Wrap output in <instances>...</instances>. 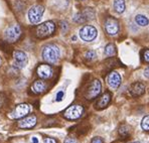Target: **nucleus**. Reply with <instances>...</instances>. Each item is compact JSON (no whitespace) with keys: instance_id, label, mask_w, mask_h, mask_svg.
Returning <instances> with one entry per match:
<instances>
[{"instance_id":"29","label":"nucleus","mask_w":149,"mask_h":143,"mask_svg":"<svg viewBox=\"0 0 149 143\" xmlns=\"http://www.w3.org/2000/svg\"><path fill=\"white\" fill-rule=\"evenodd\" d=\"M91 143H103V139L101 137H95L93 138Z\"/></svg>"},{"instance_id":"33","label":"nucleus","mask_w":149,"mask_h":143,"mask_svg":"<svg viewBox=\"0 0 149 143\" xmlns=\"http://www.w3.org/2000/svg\"><path fill=\"white\" fill-rule=\"evenodd\" d=\"M2 140V135H0V141Z\"/></svg>"},{"instance_id":"9","label":"nucleus","mask_w":149,"mask_h":143,"mask_svg":"<svg viewBox=\"0 0 149 143\" xmlns=\"http://www.w3.org/2000/svg\"><path fill=\"white\" fill-rule=\"evenodd\" d=\"M94 16H95V12H94L93 9L91 8H86L83 11L77 13L74 17V21L77 23H84L88 20H92L94 19Z\"/></svg>"},{"instance_id":"8","label":"nucleus","mask_w":149,"mask_h":143,"mask_svg":"<svg viewBox=\"0 0 149 143\" xmlns=\"http://www.w3.org/2000/svg\"><path fill=\"white\" fill-rule=\"evenodd\" d=\"M43 11H45V8L40 5H34L28 11V18L29 21L33 24H36L40 21L41 17H42Z\"/></svg>"},{"instance_id":"24","label":"nucleus","mask_w":149,"mask_h":143,"mask_svg":"<svg viewBox=\"0 0 149 143\" xmlns=\"http://www.w3.org/2000/svg\"><path fill=\"white\" fill-rule=\"evenodd\" d=\"M142 58H143V61L145 63H149V50H145L142 54Z\"/></svg>"},{"instance_id":"6","label":"nucleus","mask_w":149,"mask_h":143,"mask_svg":"<svg viewBox=\"0 0 149 143\" xmlns=\"http://www.w3.org/2000/svg\"><path fill=\"white\" fill-rule=\"evenodd\" d=\"M29 113V106L27 104H19L8 114L10 119H20Z\"/></svg>"},{"instance_id":"19","label":"nucleus","mask_w":149,"mask_h":143,"mask_svg":"<svg viewBox=\"0 0 149 143\" xmlns=\"http://www.w3.org/2000/svg\"><path fill=\"white\" fill-rule=\"evenodd\" d=\"M135 21H136V23L140 26H146V25H148V23H149V19L145 15H142V14L136 15Z\"/></svg>"},{"instance_id":"1","label":"nucleus","mask_w":149,"mask_h":143,"mask_svg":"<svg viewBox=\"0 0 149 143\" xmlns=\"http://www.w3.org/2000/svg\"><path fill=\"white\" fill-rule=\"evenodd\" d=\"M42 58L49 63H56L60 59V50L56 45H47L42 50Z\"/></svg>"},{"instance_id":"7","label":"nucleus","mask_w":149,"mask_h":143,"mask_svg":"<svg viewBox=\"0 0 149 143\" xmlns=\"http://www.w3.org/2000/svg\"><path fill=\"white\" fill-rule=\"evenodd\" d=\"M97 29L93 25H85L81 28L80 36L84 41H92L97 36Z\"/></svg>"},{"instance_id":"5","label":"nucleus","mask_w":149,"mask_h":143,"mask_svg":"<svg viewBox=\"0 0 149 143\" xmlns=\"http://www.w3.org/2000/svg\"><path fill=\"white\" fill-rule=\"evenodd\" d=\"M101 90H102V84L99 80H94L91 83V85L88 88L85 97H86L87 100H93L96 97H98L101 93Z\"/></svg>"},{"instance_id":"15","label":"nucleus","mask_w":149,"mask_h":143,"mask_svg":"<svg viewBox=\"0 0 149 143\" xmlns=\"http://www.w3.org/2000/svg\"><path fill=\"white\" fill-rule=\"evenodd\" d=\"M129 92H130L131 96H133V97L142 96L145 93V86L141 82H136L131 85L130 89H129Z\"/></svg>"},{"instance_id":"16","label":"nucleus","mask_w":149,"mask_h":143,"mask_svg":"<svg viewBox=\"0 0 149 143\" xmlns=\"http://www.w3.org/2000/svg\"><path fill=\"white\" fill-rule=\"evenodd\" d=\"M110 102H111V94L109 92H106L97 101V103H96V109L98 110L105 109V108L110 104Z\"/></svg>"},{"instance_id":"32","label":"nucleus","mask_w":149,"mask_h":143,"mask_svg":"<svg viewBox=\"0 0 149 143\" xmlns=\"http://www.w3.org/2000/svg\"><path fill=\"white\" fill-rule=\"evenodd\" d=\"M32 142H33V143H38V140H37L36 137H33V138H32Z\"/></svg>"},{"instance_id":"23","label":"nucleus","mask_w":149,"mask_h":143,"mask_svg":"<svg viewBox=\"0 0 149 143\" xmlns=\"http://www.w3.org/2000/svg\"><path fill=\"white\" fill-rule=\"evenodd\" d=\"M141 127L144 131H149V115L143 118L141 122Z\"/></svg>"},{"instance_id":"26","label":"nucleus","mask_w":149,"mask_h":143,"mask_svg":"<svg viewBox=\"0 0 149 143\" xmlns=\"http://www.w3.org/2000/svg\"><path fill=\"white\" fill-rule=\"evenodd\" d=\"M65 143H78V140L74 137H68L65 139Z\"/></svg>"},{"instance_id":"31","label":"nucleus","mask_w":149,"mask_h":143,"mask_svg":"<svg viewBox=\"0 0 149 143\" xmlns=\"http://www.w3.org/2000/svg\"><path fill=\"white\" fill-rule=\"evenodd\" d=\"M144 76H145L147 79H149V67L146 68L145 71H144Z\"/></svg>"},{"instance_id":"14","label":"nucleus","mask_w":149,"mask_h":143,"mask_svg":"<svg viewBox=\"0 0 149 143\" xmlns=\"http://www.w3.org/2000/svg\"><path fill=\"white\" fill-rule=\"evenodd\" d=\"M36 117L34 115L27 116L18 122V127L21 129H30L36 125Z\"/></svg>"},{"instance_id":"25","label":"nucleus","mask_w":149,"mask_h":143,"mask_svg":"<svg viewBox=\"0 0 149 143\" xmlns=\"http://www.w3.org/2000/svg\"><path fill=\"white\" fill-rule=\"evenodd\" d=\"M5 103H6V96L4 94L0 93V109L5 105Z\"/></svg>"},{"instance_id":"34","label":"nucleus","mask_w":149,"mask_h":143,"mask_svg":"<svg viewBox=\"0 0 149 143\" xmlns=\"http://www.w3.org/2000/svg\"><path fill=\"white\" fill-rule=\"evenodd\" d=\"M131 143H140V142H138V141H135V142H131Z\"/></svg>"},{"instance_id":"18","label":"nucleus","mask_w":149,"mask_h":143,"mask_svg":"<svg viewBox=\"0 0 149 143\" xmlns=\"http://www.w3.org/2000/svg\"><path fill=\"white\" fill-rule=\"evenodd\" d=\"M125 1L124 0H114V9L118 13H123L125 11Z\"/></svg>"},{"instance_id":"22","label":"nucleus","mask_w":149,"mask_h":143,"mask_svg":"<svg viewBox=\"0 0 149 143\" xmlns=\"http://www.w3.org/2000/svg\"><path fill=\"white\" fill-rule=\"evenodd\" d=\"M85 58H86L87 61H91L97 58V54H96V52H94V50H89V52H87L86 54H85Z\"/></svg>"},{"instance_id":"27","label":"nucleus","mask_w":149,"mask_h":143,"mask_svg":"<svg viewBox=\"0 0 149 143\" xmlns=\"http://www.w3.org/2000/svg\"><path fill=\"white\" fill-rule=\"evenodd\" d=\"M43 142L45 143H58V141H56L54 138H50V137H47L43 139Z\"/></svg>"},{"instance_id":"28","label":"nucleus","mask_w":149,"mask_h":143,"mask_svg":"<svg viewBox=\"0 0 149 143\" xmlns=\"http://www.w3.org/2000/svg\"><path fill=\"white\" fill-rule=\"evenodd\" d=\"M63 91L58 92V95H56V100L58 101V102H60V101L63 100Z\"/></svg>"},{"instance_id":"21","label":"nucleus","mask_w":149,"mask_h":143,"mask_svg":"<svg viewBox=\"0 0 149 143\" xmlns=\"http://www.w3.org/2000/svg\"><path fill=\"white\" fill-rule=\"evenodd\" d=\"M105 54L107 57H113L116 54V47L113 43H109L105 47Z\"/></svg>"},{"instance_id":"13","label":"nucleus","mask_w":149,"mask_h":143,"mask_svg":"<svg viewBox=\"0 0 149 143\" xmlns=\"http://www.w3.org/2000/svg\"><path fill=\"white\" fill-rule=\"evenodd\" d=\"M36 73H37V76H38L39 78L49 79L50 77L52 76L54 71H52V68L50 67V66L43 63V65L38 66V68H37V70H36Z\"/></svg>"},{"instance_id":"35","label":"nucleus","mask_w":149,"mask_h":143,"mask_svg":"<svg viewBox=\"0 0 149 143\" xmlns=\"http://www.w3.org/2000/svg\"><path fill=\"white\" fill-rule=\"evenodd\" d=\"M0 66H1V60H0Z\"/></svg>"},{"instance_id":"2","label":"nucleus","mask_w":149,"mask_h":143,"mask_svg":"<svg viewBox=\"0 0 149 143\" xmlns=\"http://www.w3.org/2000/svg\"><path fill=\"white\" fill-rule=\"evenodd\" d=\"M54 30H56V24L52 21H47L37 26L36 29V36L38 38H47L54 34Z\"/></svg>"},{"instance_id":"30","label":"nucleus","mask_w":149,"mask_h":143,"mask_svg":"<svg viewBox=\"0 0 149 143\" xmlns=\"http://www.w3.org/2000/svg\"><path fill=\"white\" fill-rule=\"evenodd\" d=\"M61 24H62L63 31H65V30H67V28H68V26H67V22H63V21H62V22H61Z\"/></svg>"},{"instance_id":"10","label":"nucleus","mask_w":149,"mask_h":143,"mask_svg":"<svg viewBox=\"0 0 149 143\" xmlns=\"http://www.w3.org/2000/svg\"><path fill=\"white\" fill-rule=\"evenodd\" d=\"M13 60H14V67L18 70H21L27 63V54L21 50H15L13 52Z\"/></svg>"},{"instance_id":"3","label":"nucleus","mask_w":149,"mask_h":143,"mask_svg":"<svg viewBox=\"0 0 149 143\" xmlns=\"http://www.w3.org/2000/svg\"><path fill=\"white\" fill-rule=\"evenodd\" d=\"M21 33H22V31H21L20 26L18 24H13V25L6 28V30L4 31V39L8 43H15L21 36Z\"/></svg>"},{"instance_id":"11","label":"nucleus","mask_w":149,"mask_h":143,"mask_svg":"<svg viewBox=\"0 0 149 143\" xmlns=\"http://www.w3.org/2000/svg\"><path fill=\"white\" fill-rule=\"evenodd\" d=\"M105 29L109 36H116L119 31V23L115 18L109 17L105 21Z\"/></svg>"},{"instance_id":"12","label":"nucleus","mask_w":149,"mask_h":143,"mask_svg":"<svg viewBox=\"0 0 149 143\" xmlns=\"http://www.w3.org/2000/svg\"><path fill=\"white\" fill-rule=\"evenodd\" d=\"M107 83H108L109 87L112 89L116 90L120 87L121 85V76L119 75V73L117 72H111L108 75V78H107Z\"/></svg>"},{"instance_id":"4","label":"nucleus","mask_w":149,"mask_h":143,"mask_svg":"<svg viewBox=\"0 0 149 143\" xmlns=\"http://www.w3.org/2000/svg\"><path fill=\"white\" fill-rule=\"evenodd\" d=\"M84 114V108L81 105H72L63 112V117L68 120H77L81 118Z\"/></svg>"},{"instance_id":"20","label":"nucleus","mask_w":149,"mask_h":143,"mask_svg":"<svg viewBox=\"0 0 149 143\" xmlns=\"http://www.w3.org/2000/svg\"><path fill=\"white\" fill-rule=\"evenodd\" d=\"M119 134H120V136H121V137H123V138L129 137V136L131 135L130 127H129L128 125H122V126H120Z\"/></svg>"},{"instance_id":"17","label":"nucleus","mask_w":149,"mask_h":143,"mask_svg":"<svg viewBox=\"0 0 149 143\" xmlns=\"http://www.w3.org/2000/svg\"><path fill=\"white\" fill-rule=\"evenodd\" d=\"M47 85L45 84V82H43V81H41V80H37L32 84L31 91H32V93L37 95V94L43 93V92L47 90Z\"/></svg>"}]
</instances>
